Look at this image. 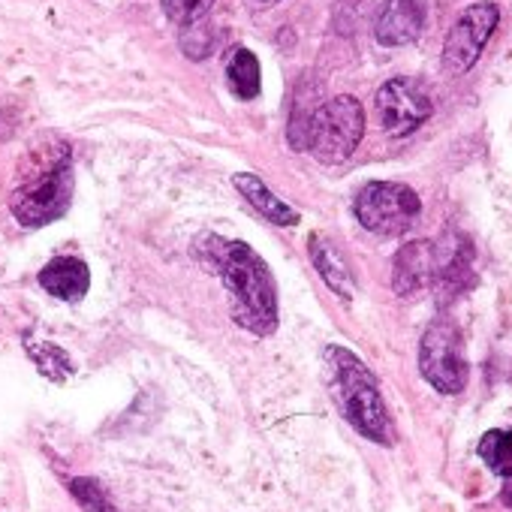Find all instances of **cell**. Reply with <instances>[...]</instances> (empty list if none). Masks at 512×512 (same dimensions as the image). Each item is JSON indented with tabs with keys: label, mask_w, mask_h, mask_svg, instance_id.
<instances>
[{
	"label": "cell",
	"mask_w": 512,
	"mask_h": 512,
	"mask_svg": "<svg viewBox=\"0 0 512 512\" xmlns=\"http://www.w3.org/2000/svg\"><path fill=\"white\" fill-rule=\"evenodd\" d=\"M205 263L229 293V311L235 326L256 338H272L281 326L278 284L269 263L247 241H226L208 235Z\"/></svg>",
	"instance_id": "6da1fadb"
},
{
	"label": "cell",
	"mask_w": 512,
	"mask_h": 512,
	"mask_svg": "<svg viewBox=\"0 0 512 512\" xmlns=\"http://www.w3.org/2000/svg\"><path fill=\"white\" fill-rule=\"evenodd\" d=\"M76 193V169H73V148L67 139L46 133L28 145L22 154L13 190H10V211L25 229H43L58 223Z\"/></svg>",
	"instance_id": "7a4b0ae2"
},
{
	"label": "cell",
	"mask_w": 512,
	"mask_h": 512,
	"mask_svg": "<svg viewBox=\"0 0 512 512\" xmlns=\"http://www.w3.org/2000/svg\"><path fill=\"white\" fill-rule=\"evenodd\" d=\"M326 383L329 395L338 404L341 416L371 443L392 446L395 443V422L389 416L386 398L374 371L347 347L329 344L323 350Z\"/></svg>",
	"instance_id": "3957f363"
},
{
	"label": "cell",
	"mask_w": 512,
	"mask_h": 512,
	"mask_svg": "<svg viewBox=\"0 0 512 512\" xmlns=\"http://www.w3.org/2000/svg\"><path fill=\"white\" fill-rule=\"evenodd\" d=\"M365 136V109L356 97L341 94L323 106L290 121V145L296 151H311L320 163H344L353 157Z\"/></svg>",
	"instance_id": "277c9868"
},
{
	"label": "cell",
	"mask_w": 512,
	"mask_h": 512,
	"mask_svg": "<svg viewBox=\"0 0 512 512\" xmlns=\"http://www.w3.org/2000/svg\"><path fill=\"white\" fill-rule=\"evenodd\" d=\"M356 220L383 238L404 235L416 226L422 214V202L413 187L398 181H368L353 199Z\"/></svg>",
	"instance_id": "5b68a950"
},
{
	"label": "cell",
	"mask_w": 512,
	"mask_h": 512,
	"mask_svg": "<svg viewBox=\"0 0 512 512\" xmlns=\"http://www.w3.org/2000/svg\"><path fill=\"white\" fill-rule=\"evenodd\" d=\"M419 371L440 395H458L467 386L470 365L455 320L437 317L419 341Z\"/></svg>",
	"instance_id": "8992f818"
},
{
	"label": "cell",
	"mask_w": 512,
	"mask_h": 512,
	"mask_svg": "<svg viewBox=\"0 0 512 512\" xmlns=\"http://www.w3.org/2000/svg\"><path fill=\"white\" fill-rule=\"evenodd\" d=\"M497 25H500V10L494 4H488V0L467 7L458 16V22L452 25V31L446 34L443 70L449 76H464L479 61V55L488 46V40L497 31Z\"/></svg>",
	"instance_id": "52a82bcc"
},
{
	"label": "cell",
	"mask_w": 512,
	"mask_h": 512,
	"mask_svg": "<svg viewBox=\"0 0 512 512\" xmlns=\"http://www.w3.org/2000/svg\"><path fill=\"white\" fill-rule=\"evenodd\" d=\"M377 118H380V127L401 139V136H410L413 130H419L431 112H434V103L428 97V91L413 82V79H389L380 91H377Z\"/></svg>",
	"instance_id": "ba28073f"
},
{
	"label": "cell",
	"mask_w": 512,
	"mask_h": 512,
	"mask_svg": "<svg viewBox=\"0 0 512 512\" xmlns=\"http://www.w3.org/2000/svg\"><path fill=\"white\" fill-rule=\"evenodd\" d=\"M437 244L434 241H410L395 253V263H392V287L401 299L419 296L428 287H434L437 278Z\"/></svg>",
	"instance_id": "9c48e42d"
},
{
	"label": "cell",
	"mask_w": 512,
	"mask_h": 512,
	"mask_svg": "<svg viewBox=\"0 0 512 512\" xmlns=\"http://www.w3.org/2000/svg\"><path fill=\"white\" fill-rule=\"evenodd\" d=\"M40 287L55 296L58 302H82L91 290V269L85 260H79V256H55V260H49L40 275H37Z\"/></svg>",
	"instance_id": "30bf717a"
},
{
	"label": "cell",
	"mask_w": 512,
	"mask_h": 512,
	"mask_svg": "<svg viewBox=\"0 0 512 512\" xmlns=\"http://www.w3.org/2000/svg\"><path fill=\"white\" fill-rule=\"evenodd\" d=\"M425 10L419 0H389L374 22V37L380 46H407L422 34Z\"/></svg>",
	"instance_id": "8fae6325"
},
{
	"label": "cell",
	"mask_w": 512,
	"mask_h": 512,
	"mask_svg": "<svg viewBox=\"0 0 512 512\" xmlns=\"http://www.w3.org/2000/svg\"><path fill=\"white\" fill-rule=\"evenodd\" d=\"M308 253H311V263L317 269V275L323 278V284L344 302L353 299L356 293V281H353V269L347 263V256L323 235H311L308 238Z\"/></svg>",
	"instance_id": "7c38bea8"
},
{
	"label": "cell",
	"mask_w": 512,
	"mask_h": 512,
	"mask_svg": "<svg viewBox=\"0 0 512 512\" xmlns=\"http://www.w3.org/2000/svg\"><path fill=\"white\" fill-rule=\"evenodd\" d=\"M232 184L269 223H275V226H296L299 223V211L293 205H287L260 175L238 172V175H232Z\"/></svg>",
	"instance_id": "4fadbf2b"
},
{
	"label": "cell",
	"mask_w": 512,
	"mask_h": 512,
	"mask_svg": "<svg viewBox=\"0 0 512 512\" xmlns=\"http://www.w3.org/2000/svg\"><path fill=\"white\" fill-rule=\"evenodd\" d=\"M226 82L229 91L238 100H253L263 88V70H260V58H256L250 49H235L226 61Z\"/></svg>",
	"instance_id": "5bb4252c"
},
{
	"label": "cell",
	"mask_w": 512,
	"mask_h": 512,
	"mask_svg": "<svg viewBox=\"0 0 512 512\" xmlns=\"http://www.w3.org/2000/svg\"><path fill=\"white\" fill-rule=\"evenodd\" d=\"M25 353L31 356V362L37 365V371L46 380H52V383H64V380H70L76 374V365H73L70 353L61 350L52 341H37V338L28 335L25 338Z\"/></svg>",
	"instance_id": "9a60e30c"
},
{
	"label": "cell",
	"mask_w": 512,
	"mask_h": 512,
	"mask_svg": "<svg viewBox=\"0 0 512 512\" xmlns=\"http://www.w3.org/2000/svg\"><path fill=\"white\" fill-rule=\"evenodd\" d=\"M479 458L488 464L491 473L512 482V431H503V428L485 431L479 440Z\"/></svg>",
	"instance_id": "2e32d148"
},
{
	"label": "cell",
	"mask_w": 512,
	"mask_h": 512,
	"mask_svg": "<svg viewBox=\"0 0 512 512\" xmlns=\"http://www.w3.org/2000/svg\"><path fill=\"white\" fill-rule=\"evenodd\" d=\"M67 491L73 494V500L85 509V512H121L112 497L106 494V488L91 479V476H73L67 479Z\"/></svg>",
	"instance_id": "e0dca14e"
},
{
	"label": "cell",
	"mask_w": 512,
	"mask_h": 512,
	"mask_svg": "<svg viewBox=\"0 0 512 512\" xmlns=\"http://www.w3.org/2000/svg\"><path fill=\"white\" fill-rule=\"evenodd\" d=\"M211 7H214V0H163V13L178 28H190V25L202 22Z\"/></svg>",
	"instance_id": "ac0fdd59"
},
{
	"label": "cell",
	"mask_w": 512,
	"mask_h": 512,
	"mask_svg": "<svg viewBox=\"0 0 512 512\" xmlns=\"http://www.w3.org/2000/svg\"><path fill=\"white\" fill-rule=\"evenodd\" d=\"M256 4H278V0H256Z\"/></svg>",
	"instance_id": "d6986e66"
}]
</instances>
